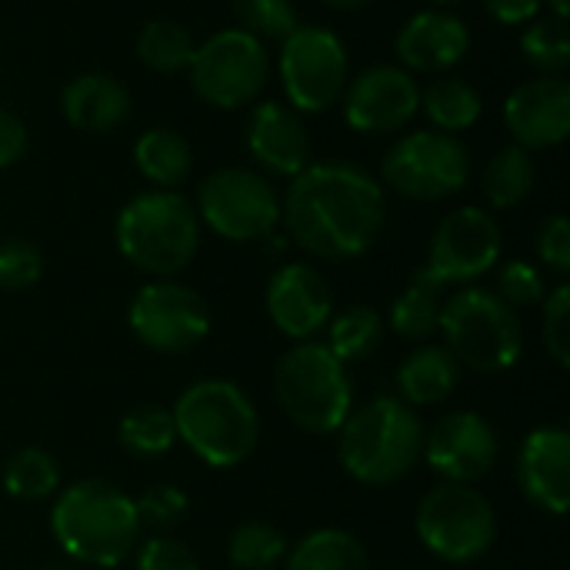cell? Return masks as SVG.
I'll use <instances>...</instances> for the list:
<instances>
[{"instance_id": "d4e9b609", "label": "cell", "mask_w": 570, "mask_h": 570, "mask_svg": "<svg viewBox=\"0 0 570 570\" xmlns=\"http://www.w3.org/2000/svg\"><path fill=\"white\" fill-rule=\"evenodd\" d=\"M287 570H371V558L351 531L324 528L294 544Z\"/></svg>"}, {"instance_id": "f35d334b", "label": "cell", "mask_w": 570, "mask_h": 570, "mask_svg": "<svg viewBox=\"0 0 570 570\" xmlns=\"http://www.w3.org/2000/svg\"><path fill=\"white\" fill-rule=\"evenodd\" d=\"M544 347L558 367H570V287L561 284L544 297Z\"/></svg>"}, {"instance_id": "8d00e7d4", "label": "cell", "mask_w": 570, "mask_h": 570, "mask_svg": "<svg viewBox=\"0 0 570 570\" xmlns=\"http://www.w3.org/2000/svg\"><path fill=\"white\" fill-rule=\"evenodd\" d=\"M43 274V257L30 240L10 237L0 244V291H23Z\"/></svg>"}, {"instance_id": "ba28073f", "label": "cell", "mask_w": 570, "mask_h": 570, "mask_svg": "<svg viewBox=\"0 0 570 570\" xmlns=\"http://www.w3.org/2000/svg\"><path fill=\"white\" fill-rule=\"evenodd\" d=\"M417 538L441 561L471 564L491 551L498 538V514L471 484H441L428 491L417 508Z\"/></svg>"}, {"instance_id": "836d02e7", "label": "cell", "mask_w": 570, "mask_h": 570, "mask_svg": "<svg viewBox=\"0 0 570 570\" xmlns=\"http://www.w3.org/2000/svg\"><path fill=\"white\" fill-rule=\"evenodd\" d=\"M521 50L531 67H538L548 77L564 73L570 63V33L568 20L558 17H534L531 27L521 37Z\"/></svg>"}, {"instance_id": "74e56055", "label": "cell", "mask_w": 570, "mask_h": 570, "mask_svg": "<svg viewBox=\"0 0 570 570\" xmlns=\"http://www.w3.org/2000/svg\"><path fill=\"white\" fill-rule=\"evenodd\" d=\"M508 307H534V304H541L544 297H548V291H544V277H541V271L534 267V264H528V261H511V264H504L501 267V274H498V291H494Z\"/></svg>"}, {"instance_id": "8992f818", "label": "cell", "mask_w": 570, "mask_h": 570, "mask_svg": "<svg viewBox=\"0 0 570 570\" xmlns=\"http://www.w3.org/2000/svg\"><path fill=\"white\" fill-rule=\"evenodd\" d=\"M274 394L291 424L307 434H334L351 414V377L327 344L301 341L274 371Z\"/></svg>"}, {"instance_id": "5bb4252c", "label": "cell", "mask_w": 570, "mask_h": 570, "mask_svg": "<svg viewBox=\"0 0 570 570\" xmlns=\"http://www.w3.org/2000/svg\"><path fill=\"white\" fill-rule=\"evenodd\" d=\"M501 257V227L481 207H458L451 210L434 237L428 264L421 267L441 287L451 284H474L484 277Z\"/></svg>"}, {"instance_id": "60d3db41", "label": "cell", "mask_w": 570, "mask_h": 570, "mask_svg": "<svg viewBox=\"0 0 570 570\" xmlns=\"http://www.w3.org/2000/svg\"><path fill=\"white\" fill-rule=\"evenodd\" d=\"M534 247H538V257L544 261V267H548V271H554V274H568L570 271L568 217H561V214L548 217V220L538 227V240H534Z\"/></svg>"}, {"instance_id": "f6af8a7d", "label": "cell", "mask_w": 570, "mask_h": 570, "mask_svg": "<svg viewBox=\"0 0 570 570\" xmlns=\"http://www.w3.org/2000/svg\"><path fill=\"white\" fill-rule=\"evenodd\" d=\"M327 7H337V10H354V7H364L371 0H324Z\"/></svg>"}, {"instance_id": "4dcf8cb0", "label": "cell", "mask_w": 570, "mask_h": 570, "mask_svg": "<svg viewBox=\"0 0 570 570\" xmlns=\"http://www.w3.org/2000/svg\"><path fill=\"white\" fill-rule=\"evenodd\" d=\"M197 43L177 20H150L137 33V57L157 73H187Z\"/></svg>"}, {"instance_id": "8fae6325", "label": "cell", "mask_w": 570, "mask_h": 570, "mask_svg": "<svg viewBox=\"0 0 570 570\" xmlns=\"http://www.w3.org/2000/svg\"><path fill=\"white\" fill-rule=\"evenodd\" d=\"M200 220L227 240L271 237L281 220V200L274 184L247 167H220L204 177L197 190Z\"/></svg>"}, {"instance_id": "f546056e", "label": "cell", "mask_w": 570, "mask_h": 570, "mask_svg": "<svg viewBox=\"0 0 570 570\" xmlns=\"http://www.w3.org/2000/svg\"><path fill=\"white\" fill-rule=\"evenodd\" d=\"M117 438H120V448L130 458H140V461L160 458L177 444L174 414L167 407H160V404H140L120 421Z\"/></svg>"}, {"instance_id": "7bdbcfd3", "label": "cell", "mask_w": 570, "mask_h": 570, "mask_svg": "<svg viewBox=\"0 0 570 570\" xmlns=\"http://www.w3.org/2000/svg\"><path fill=\"white\" fill-rule=\"evenodd\" d=\"M484 7L498 23L518 27V23H531L534 17H541L544 0H484Z\"/></svg>"}, {"instance_id": "7402d4cb", "label": "cell", "mask_w": 570, "mask_h": 570, "mask_svg": "<svg viewBox=\"0 0 570 570\" xmlns=\"http://www.w3.org/2000/svg\"><path fill=\"white\" fill-rule=\"evenodd\" d=\"M60 107L70 127L87 134H107L127 120L130 94L120 80L107 73H80L63 87Z\"/></svg>"}, {"instance_id": "5b68a950", "label": "cell", "mask_w": 570, "mask_h": 570, "mask_svg": "<svg viewBox=\"0 0 570 570\" xmlns=\"http://www.w3.org/2000/svg\"><path fill=\"white\" fill-rule=\"evenodd\" d=\"M114 237L120 254L137 271L174 277L197 257L200 217L177 190H150L124 204Z\"/></svg>"}, {"instance_id": "4fadbf2b", "label": "cell", "mask_w": 570, "mask_h": 570, "mask_svg": "<svg viewBox=\"0 0 570 570\" xmlns=\"http://www.w3.org/2000/svg\"><path fill=\"white\" fill-rule=\"evenodd\" d=\"M134 337L160 354H184L197 347L210 331L207 301L177 281H154L144 284L127 311Z\"/></svg>"}, {"instance_id": "277c9868", "label": "cell", "mask_w": 570, "mask_h": 570, "mask_svg": "<svg viewBox=\"0 0 570 570\" xmlns=\"http://www.w3.org/2000/svg\"><path fill=\"white\" fill-rule=\"evenodd\" d=\"M421 451L424 424L401 397H374L341 424L337 458L357 484H397L411 474Z\"/></svg>"}, {"instance_id": "3957f363", "label": "cell", "mask_w": 570, "mask_h": 570, "mask_svg": "<svg viewBox=\"0 0 570 570\" xmlns=\"http://www.w3.org/2000/svg\"><path fill=\"white\" fill-rule=\"evenodd\" d=\"M170 414L177 441H184L207 468H237L257 451L261 417L254 401L234 381L207 377L190 384Z\"/></svg>"}, {"instance_id": "b9f144b4", "label": "cell", "mask_w": 570, "mask_h": 570, "mask_svg": "<svg viewBox=\"0 0 570 570\" xmlns=\"http://www.w3.org/2000/svg\"><path fill=\"white\" fill-rule=\"evenodd\" d=\"M30 147V137H27V127L17 114L10 110H0V167H10L17 164Z\"/></svg>"}, {"instance_id": "d6a6232c", "label": "cell", "mask_w": 570, "mask_h": 570, "mask_svg": "<svg viewBox=\"0 0 570 570\" xmlns=\"http://www.w3.org/2000/svg\"><path fill=\"white\" fill-rule=\"evenodd\" d=\"M284 554H287V541L267 521H247L227 541V558L237 570H274Z\"/></svg>"}, {"instance_id": "4316f807", "label": "cell", "mask_w": 570, "mask_h": 570, "mask_svg": "<svg viewBox=\"0 0 570 570\" xmlns=\"http://www.w3.org/2000/svg\"><path fill=\"white\" fill-rule=\"evenodd\" d=\"M421 107L441 134H458L478 124L481 94L461 77H438L421 90Z\"/></svg>"}, {"instance_id": "9a60e30c", "label": "cell", "mask_w": 570, "mask_h": 570, "mask_svg": "<svg viewBox=\"0 0 570 570\" xmlns=\"http://www.w3.org/2000/svg\"><path fill=\"white\" fill-rule=\"evenodd\" d=\"M421 454L448 484H474L494 471L498 434L478 411H454L424 431Z\"/></svg>"}, {"instance_id": "ee69618b", "label": "cell", "mask_w": 570, "mask_h": 570, "mask_svg": "<svg viewBox=\"0 0 570 570\" xmlns=\"http://www.w3.org/2000/svg\"><path fill=\"white\" fill-rule=\"evenodd\" d=\"M544 3L551 7V17H558V20H568L570 0H544Z\"/></svg>"}, {"instance_id": "7dc6e473", "label": "cell", "mask_w": 570, "mask_h": 570, "mask_svg": "<svg viewBox=\"0 0 570 570\" xmlns=\"http://www.w3.org/2000/svg\"><path fill=\"white\" fill-rule=\"evenodd\" d=\"M438 7H454V3H461V0H434Z\"/></svg>"}, {"instance_id": "52a82bcc", "label": "cell", "mask_w": 570, "mask_h": 570, "mask_svg": "<svg viewBox=\"0 0 570 570\" xmlns=\"http://www.w3.org/2000/svg\"><path fill=\"white\" fill-rule=\"evenodd\" d=\"M438 331L458 364L478 374H501L524 354V327L518 311L484 287H464L444 301Z\"/></svg>"}, {"instance_id": "bcb514c9", "label": "cell", "mask_w": 570, "mask_h": 570, "mask_svg": "<svg viewBox=\"0 0 570 570\" xmlns=\"http://www.w3.org/2000/svg\"><path fill=\"white\" fill-rule=\"evenodd\" d=\"M43 570H77V568H73V564H47Z\"/></svg>"}, {"instance_id": "6da1fadb", "label": "cell", "mask_w": 570, "mask_h": 570, "mask_svg": "<svg viewBox=\"0 0 570 570\" xmlns=\"http://www.w3.org/2000/svg\"><path fill=\"white\" fill-rule=\"evenodd\" d=\"M281 217L297 247L324 261L367 254L384 230L381 184L351 164H307L281 204Z\"/></svg>"}, {"instance_id": "f1b7e54d", "label": "cell", "mask_w": 570, "mask_h": 570, "mask_svg": "<svg viewBox=\"0 0 570 570\" xmlns=\"http://www.w3.org/2000/svg\"><path fill=\"white\" fill-rule=\"evenodd\" d=\"M331 341H327V351L341 361V364H357V361H367L374 357V351L381 347V337H384V317L367 307V304H354L341 314H334L331 321Z\"/></svg>"}, {"instance_id": "d6986e66", "label": "cell", "mask_w": 570, "mask_h": 570, "mask_svg": "<svg viewBox=\"0 0 570 570\" xmlns=\"http://www.w3.org/2000/svg\"><path fill=\"white\" fill-rule=\"evenodd\" d=\"M518 481L524 498L561 518L570 504V434L564 428H538L518 454Z\"/></svg>"}, {"instance_id": "484cf974", "label": "cell", "mask_w": 570, "mask_h": 570, "mask_svg": "<svg viewBox=\"0 0 570 570\" xmlns=\"http://www.w3.org/2000/svg\"><path fill=\"white\" fill-rule=\"evenodd\" d=\"M441 311H444V287L431 281L424 271H417L391 307V327L407 341H428L431 334H438Z\"/></svg>"}, {"instance_id": "30bf717a", "label": "cell", "mask_w": 570, "mask_h": 570, "mask_svg": "<svg viewBox=\"0 0 570 570\" xmlns=\"http://www.w3.org/2000/svg\"><path fill=\"white\" fill-rule=\"evenodd\" d=\"M347 47L334 30L297 23L281 47V83L297 114L334 107L347 87Z\"/></svg>"}, {"instance_id": "ab89813d", "label": "cell", "mask_w": 570, "mask_h": 570, "mask_svg": "<svg viewBox=\"0 0 570 570\" xmlns=\"http://www.w3.org/2000/svg\"><path fill=\"white\" fill-rule=\"evenodd\" d=\"M137 570H200V561L184 541L157 534L137 544Z\"/></svg>"}, {"instance_id": "9c48e42d", "label": "cell", "mask_w": 570, "mask_h": 570, "mask_svg": "<svg viewBox=\"0 0 570 570\" xmlns=\"http://www.w3.org/2000/svg\"><path fill=\"white\" fill-rule=\"evenodd\" d=\"M271 73V53L254 33L230 27L204 40L187 67L194 94L220 110H237L250 104Z\"/></svg>"}, {"instance_id": "e0dca14e", "label": "cell", "mask_w": 570, "mask_h": 570, "mask_svg": "<svg viewBox=\"0 0 570 570\" xmlns=\"http://www.w3.org/2000/svg\"><path fill=\"white\" fill-rule=\"evenodd\" d=\"M504 124L518 147L544 150L570 134V83L564 77H534L504 100Z\"/></svg>"}, {"instance_id": "7c38bea8", "label": "cell", "mask_w": 570, "mask_h": 570, "mask_svg": "<svg viewBox=\"0 0 570 570\" xmlns=\"http://www.w3.org/2000/svg\"><path fill=\"white\" fill-rule=\"evenodd\" d=\"M381 174L387 187L411 200H441L468 184L471 154L454 134L417 130L387 150Z\"/></svg>"}, {"instance_id": "ffe728a7", "label": "cell", "mask_w": 570, "mask_h": 570, "mask_svg": "<svg viewBox=\"0 0 570 570\" xmlns=\"http://www.w3.org/2000/svg\"><path fill=\"white\" fill-rule=\"evenodd\" d=\"M394 50H397L404 70L444 73L468 57L471 30L464 27L461 17H454L448 10H421L397 30Z\"/></svg>"}, {"instance_id": "1f68e13d", "label": "cell", "mask_w": 570, "mask_h": 570, "mask_svg": "<svg viewBox=\"0 0 570 570\" xmlns=\"http://www.w3.org/2000/svg\"><path fill=\"white\" fill-rule=\"evenodd\" d=\"M60 488V468L53 454L23 448L3 464V491L17 501H43Z\"/></svg>"}, {"instance_id": "cb8c5ba5", "label": "cell", "mask_w": 570, "mask_h": 570, "mask_svg": "<svg viewBox=\"0 0 570 570\" xmlns=\"http://www.w3.org/2000/svg\"><path fill=\"white\" fill-rule=\"evenodd\" d=\"M134 164L144 174V180H150L157 190H174L177 184L187 180L194 154L177 130L154 127L134 144Z\"/></svg>"}, {"instance_id": "d590c367", "label": "cell", "mask_w": 570, "mask_h": 570, "mask_svg": "<svg viewBox=\"0 0 570 570\" xmlns=\"http://www.w3.org/2000/svg\"><path fill=\"white\" fill-rule=\"evenodd\" d=\"M134 508H137L140 528H150V531H160V534H164V531H170V528H177V524L184 521L190 501H187V494H184L180 488H174V484H154V488H147V491L134 501Z\"/></svg>"}, {"instance_id": "2e32d148", "label": "cell", "mask_w": 570, "mask_h": 570, "mask_svg": "<svg viewBox=\"0 0 570 570\" xmlns=\"http://www.w3.org/2000/svg\"><path fill=\"white\" fill-rule=\"evenodd\" d=\"M421 110V87L404 67L377 63L344 87V117L361 134H391Z\"/></svg>"}, {"instance_id": "44dd1931", "label": "cell", "mask_w": 570, "mask_h": 570, "mask_svg": "<svg viewBox=\"0 0 570 570\" xmlns=\"http://www.w3.org/2000/svg\"><path fill=\"white\" fill-rule=\"evenodd\" d=\"M247 150L264 170L297 177L311 160V140L301 114L277 100L257 104L247 117Z\"/></svg>"}, {"instance_id": "ac0fdd59", "label": "cell", "mask_w": 570, "mask_h": 570, "mask_svg": "<svg viewBox=\"0 0 570 570\" xmlns=\"http://www.w3.org/2000/svg\"><path fill=\"white\" fill-rule=\"evenodd\" d=\"M264 304H267L274 327L294 341H311L314 334L327 327L334 314V294L327 281L307 264L281 267L267 284Z\"/></svg>"}, {"instance_id": "7a4b0ae2", "label": "cell", "mask_w": 570, "mask_h": 570, "mask_svg": "<svg viewBox=\"0 0 570 570\" xmlns=\"http://www.w3.org/2000/svg\"><path fill=\"white\" fill-rule=\"evenodd\" d=\"M50 531L60 551L83 568H117L140 544L134 498L110 481H77L63 488L50 511Z\"/></svg>"}, {"instance_id": "603a6c76", "label": "cell", "mask_w": 570, "mask_h": 570, "mask_svg": "<svg viewBox=\"0 0 570 570\" xmlns=\"http://www.w3.org/2000/svg\"><path fill=\"white\" fill-rule=\"evenodd\" d=\"M458 381H461V364L441 344H428L407 354L397 367V391L407 407H431L448 401Z\"/></svg>"}, {"instance_id": "83f0119b", "label": "cell", "mask_w": 570, "mask_h": 570, "mask_svg": "<svg viewBox=\"0 0 570 570\" xmlns=\"http://www.w3.org/2000/svg\"><path fill=\"white\" fill-rule=\"evenodd\" d=\"M534 180H538V167L531 150L511 144L491 157L484 170V197L491 200V207L511 210L534 190Z\"/></svg>"}, {"instance_id": "e575fe53", "label": "cell", "mask_w": 570, "mask_h": 570, "mask_svg": "<svg viewBox=\"0 0 570 570\" xmlns=\"http://www.w3.org/2000/svg\"><path fill=\"white\" fill-rule=\"evenodd\" d=\"M240 30L254 33L257 40H284L297 27L294 0H230Z\"/></svg>"}]
</instances>
